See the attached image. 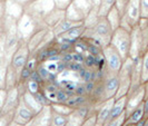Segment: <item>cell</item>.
I'll use <instances>...</instances> for the list:
<instances>
[{"mask_svg":"<svg viewBox=\"0 0 148 126\" xmlns=\"http://www.w3.org/2000/svg\"><path fill=\"white\" fill-rule=\"evenodd\" d=\"M112 31L114 30L111 29L107 18L106 17H99L94 26L85 29L82 37L91 39V40L96 41L97 44L100 45L103 48H105V47L110 45Z\"/></svg>","mask_w":148,"mask_h":126,"instance_id":"1","label":"cell"},{"mask_svg":"<svg viewBox=\"0 0 148 126\" xmlns=\"http://www.w3.org/2000/svg\"><path fill=\"white\" fill-rule=\"evenodd\" d=\"M110 46L118 52L123 59L126 60L129 57L130 50V31L125 29L124 27H119L114 30L110 39Z\"/></svg>","mask_w":148,"mask_h":126,"instance_id":"2","label":"cell"},{"mask_svg":"<svg viewBox=\"0 0 148 126\" xmlns=\"http://www.w3.org/2000/svg\"><path fill=\"white\" fill-rule=\"evenodd\" d=\"M41 28H46L44 25L40 21H38L37 19H35L32 16L27 14L25 11V14L18 19L17 22V30H18V35L21 40L23 41H28L29 39L36 31H38Z\"/></svg>","mask_w":148,"mask_h":126,"instance_id":"3","label":"cell"},{"mask_svg":"<svg viewBox=\"0 0 148 126\" xmlns=\"http://www.w3.org/2000/svg\"><path fill=\"white\" fill-rule=\"evenodd\" d=\"M140 20V0H128L121 17L120 27L130 30Z\"/></svg>","mask_w":148,"mask_h":126,"instance_id":"4","label":"cell"},{"mask_svg":"<svg viewBox=\"0 0 148 126\" xmlns=\"http://www.w3.org/2000/svg\"><path fill=\"white\" fill-rule=\"evenodd\" d=\"M133 64L134 61L130 57H128L123 66L120 68L118 73V79H119V88L117 92V95L115 99H118L120 97L127 96L130 85H132V75H133Z\"/></svg>","mask_w":148,"mask_h":126,"instance_id":"5","label":"cell"},{"mask_svg":"<svg viewBox=\"0 0 148 126\" xmlns=\"http://www.w3.org/2000/svg\"><path fill=\"white\" fill-rule=\"evenodd\" d=\"M55 8L56 5L52 0H35L27 7H25V11L42 23V19Z\"/></svg>","mask_w":148,"mask_h":126,"instance_id":"6","label":"cell"},{"mask_svg":"<svg viewBox=\"0 0 148 126\" xmlns=\"http://www.w3.org/2000/svg\"><path fill=\"white\" fill-rule=\"evenodd\" d=\"M103 55L106 60V66L107 69L110 74H116L118 75L120 68L123 66L125 60L121 58V56L118 54V52L112 47V46H107L105 47L103 50Z\"/></svg>","mask_w":148,"mask_h":126,"instance_id":"7","label":"cell"},{"mask_svg":"<svg viewBox=\"0 0 148 126\" xmlns=\"http://www.w3.org/2000/svg\"><path fill=\"white\" fill-rule=\"evenodd\" d=\"M30 50L28 48V45L26 41L20 40V43L18 45V47L16 48L15 52L12 55V58H11V64L10 66L15 69L16 72L19 74V72L21 70L23 67L26 66L27 61L30 57Z\"/></svg>","mask_w":148,"mask_h":126,"instance_id":"8","label":"cell"},{"mask_svg":"<svg viewBox=\"0 0 148 126\" xmlns=\"http://www.w3.org/2000/svg\"><path fill=\"white\" fill-rule=\"evenodd\" d=\"M126 97H127V103H126V112H125V114H126V116H128L145 99L144 84L140 85V86H138V87L129 89V92H128Z\"/></svg>","mask_w":148,"mask_h":126,"instance_id":"9","label":"cell"},{"mask_svg":"<svg viewBox=\"0 0 148 126\" xmlns=\"http://www.w3.org/2000/svg\"><path fill=\"white\" fill-rule=\"evenodd\" d=\"M144 55L143 52V41H141L140 30L138 25L135 26L130 30V50H129V57L135 59L137 57H140Z\"/></svg>","mask_w":148,"mask_h":126,"instance_id":"10","label":"cell"},{"mask_svg":"<svg viewBox=\"0 0 148 126\" xmlns=\"http://www.w3.org/2000/svg\"><path fill=\"white\" fill-rule=\"evenodd\" d=\"M119 88V79L118 75L109 74L104 81V99H109V98H115L117 95V92Z\"/></svg>","mask_w":148,"mask_h":126,"instance_id":"11","label":"cell"},{"mask_svg":"<svg viewBox=\"0 0 148 126\" xmlns=\"http://www.w3.org/2000/svg\"><path fill=\"white\" fill-rule=\"evenodd\" d=\"M114 103H115V98H109V99H106L103 103H100L95 107V114H96L98 124L105 125L107 123Z\"/></svg>","mask_w":148,"mask_h":126,"instance_id":"12","label":"cell"},{"mask_svg":"<svg viewBox=\"0 0 148 126\" xmlns=\"http://www.w3.org/2000/svg\"><path fill=\"white\" fill-rule=\"evenodd\" d=\"M34 116H35V114L30 111L29 108L23 104V102L20 99L19 105H18V107H17V109L15 112L14 122L17 123V124H19V125L25 126L27 125V124H29L30 122H31V119L34 118Z\"/></svg>","mask_w":148,"mask_h":126,"instance_id":"13","label":"cell"},{"mask_svg":"<svg viewBox=\"0 0 148 126\" xmlns=\"http://www.w3.org/2000/svg\"><path fill=\"white\" fill-rule=\"evenodd\" d=\"M52 117L51 106H45L34 116L29 123L30 126H50Z\"/></svg>","mask_w":148,"mask_h":126,"instance_id":"14","label":"cell"},{"mask_svg":"<svg viewBox=\"0 0 148 126\" xmlns=\"http://www.w3.org/2000/svg\"><path fill=\"white\" fill-rule=\"evenodd\" d=\"M65 17H66V11L56 7L42 19V23L46 28L52 30Z\"/></svg>","mask_w":148,"mask_h":126,"instance_id":"15","label":"cell"},{"mask_svg":"<svg viewBox=\"0 0 148 126\" xmlns=\"http://www.w3.org/2000/svg\"><path fill=\"white\" fill-rule=\"evenodd\" d=\"M85 25H78L74 28H71L70 30L66 31L65 34H62L61 36L57 38V40H64V41H69V43H75L77 39H79L80 37H82L84 32H85Z\"/></svg>","mask_w":148,"mask_h":126,"instance_id":"16","label":"cell"},{"mask_svg":"<svg viewBox=\"0 0 148 126\" xmlns=\"http://www.w3.org/2000/svg\"><path fill=\"white\" fill-rule=\"evenodd\" d=\"M126 103H127V97H120L118 99H115V103L111 107L110 114H109V117H108V122H110L112 119H116L117 117H119L120 115L125 114L126 112Z\"/></svg>","mask_w":148,"mask_h":126,"instance_id":"17","label":"cell"},{"mask_svg":"<svg viewBox=\"0 0 148 126\" xmlns=\"http://www.w3.org/2000/svg\"><path fill=\"white\" fill-rule=\"evenodd\" d=\"M20 99H21L22 102H23V104L26 105L35 115L42 108V106L37 102V99H36V97L34 96V94L29 93L28 90H26L23 94L20 95Z\"/></svg>","mask_w":148,"mask_h":126,"instance_id":"18","label":"cell"},{"mask_svg":"<svg viewBox=\"0 0 148 126\" xmlns=\"http://www.w3.org/2000/svg\"><path fill=\"white\" fill-rule=\"evenodd\" d=\"M84 22H76V21H73V20H69V19H67L66 17L61 20V21L52 29V32H53V35H55V37L58 38L59 36H61L62 34H65L66 31L68 30H70L71 28H74L76 26H78V25H82Z\"/></svg>","mask_w":148,"mask_h":126,"instance_id":"19","label":"cell"},{"mask_svg":"<svg viewBox=\"0 0 148 126\" xmlns=\"http://www.w3.org/2000/svg\"><path fill=\"white\" fill-rule=\"evenodd\" d=\"M65 11H66V18L69 19V20H73V21H76V22H84V20H85V17L86 16L84 15L73 2L67 7V9Z\"/></svg>","mask_w":148,"mask_h":126,"instance_id":"20","label":"cell"},{"mask_svg":"<svg viewBox=\"0 0 148 126\" xmlns=\"http://www.w3.org/2000/svg\"><path fill=\"white\" fill-rule=\"evenodd\" d=\"M89 102V96L87 95H73V96H70L68 99H67V102L65 104L68 106V107H70L71 109H76V108H78V107H80L82 105L87 104Z\"/></svg>","mask_w":148,"mask_h":126,"instance_id":"21","label":"cell"},{"mask_svg":"<svg viewBox=\"0 0 148 126\" xmlns=\"http://www.w3.org/2000/svg\"><path fill=\"white\" fill-rule=\"evenodd\" d=\"M106 18H107V20L109 22V25H110V27L112 30H116L117 28L120 27L121 15H120V12L118 11V9L116 8V6L111 8L110 11L108 12V15L106 16Z\"/></svg>","mask_w":148,"mask_h":126,"instance_id":"22","label":"cell"},{"mask_svg":"<svg viewBox=\"0 0 148 126\" xmlns=\"http://www.w3.org/2000/svg\"><path fill=\"white\" fill-rule=\"evenodd\" d=\"M144 117H145V115H144V106H143V103H141V104L138 105L128 116H126V122L136 124L137 122H139V120H140L141 118H144Z\"/></svg>","mask_w":148,"mask_h":126,"instance_id":"23","label":"cell"},{"mask_svg":"<svg viewBox=\"0 0 148 126\" xmlns=\"http://www.w3.org/2000/svg\"><path fill=\"white\" fill-rule=\"evenodd\" d=\"M116 0H100L98 5V15L99 17H106L112 7H115Z\"/></svg>","mask_w":148,"mask_h":126,"instance_id":"24","label":"cell"},{"mask_svg":"<svg viewBox=\"0 0 148 126\" xmlns=\"http://www.w3.org/2000/svg\"><path fill=\"white\" fill-rule=\"evenodd\" d=\"M99 18V15H98V7H92L91 10L89 11L88 14L85 17V20H84V25L86 28H89L91 26H94L97 22Z\"/></svg>","mask_w":148,"mask_h":126,"instance_id":"25","label":"cell"},{"mask_svg":"<svg viewBox=\"0 0 148 126\" xmlns=\"http://www.w3.org/2000/svg\"><path fill=\"white\" fill-rule=\"evenodd\" d=\"M73 3H74L75 6L78 8L85 16L87 15L89 11L91 10L92 7H97V6H95V5L92 3L91 0H73Z\"/></svg>","mask_w":148,"mask_h":126,"instance_id":"26","label":"cell"},{"mask_svg":"<svg viewBox=\"0 0 148 126\" xmlns=\"http://www.w3.org/2000/svg\"><path fill=\"white\" fill-rule=\"evenodd\" d=\"M51 108L53 112L58 113V114H61V115H65V116H69L74 109H71L70 107H68L66 104H60V103H52Z\"/></svg>","mask_w":148,"mask_h":126,"instance_id":"27","label":"cell"},{"mask_svg":"<svg viewBox=\"0 0 148 126\" xmlns=\"http://www.w3.org/2000/svg\"><path fill=\"white\" fill-rule=\"evenodd\" d=\"M148 81V50L141 56V83Z\"/></svg>","mask_w":148,"mask_h":126,"instance_id":"28","label":"cell"},{"mask_svg":"<svg viewBox=\"0 0 148 126\" xmlns=\"http://www.w3.org/2000/svg\"><path fill=\"white\" fill-rule=\"evenodd\" d=\"M98 59L99 58H97V57L90 55V54H86L82 65L88 69H96V68H98Z\"/></svg>","mask_w":148,"mask_h":126,"instance_id":"29","label":"cell"},{"mask_svg":"<svg viewBox=\"0 0 148 126\" xmlns=\"http://www.w3.org/2000/svg\"><path fill=\"white\" fill-rule=\"evenodd\" d=\"M84 120L85 119L80 117L75 111H73V113L68 116V119H67V123L65 126H82Z\"/></svg>","mask_w":148,"mask_h":126,"instance_id":"30","label":"cell"},{"mask_svg":"<svg viewBox=\"0 0 148 126\" xmlns=\"http://www.w3.org/2000/svg\"><path fill=\"white\" fill-rule=\"evenodd\" d=\"M68 116L58 114L56 112L52 111V117H51V124L50 126H65L67 123Z\"/></svg>","mask_w":148,"mask_h":126,"instance_id":"31","label":"cell"},{"mask_svg":"<svg viewBox=\"0 0 148 126\" xmlns=\"http://www.w3.org/2000/svg\"><path fill=\"white\" fill-rule=\"evenodd\" d=\"M69 94L67 93V90L64 88L59 87L57 93H56V103H60V104H65L67 102V99L69 98Z\"/></svg>","mask_w":148,"mask_h":126,"instance_id":"32","label":"cell"},{"mask_svg":"<svg viewBox=\"0 0 148 126\" xmlns=\"http://www.w3.org/2000/svg\"><path fill=\"white\" fill-rule=\"evenodd\" d=\"M34 96L36 97V99H37V102L39 103V104L41 105L42 107H45V106H49V105H51V103H50V101L47 98V96L45 95V93L42 92V89L41 90H39L38 93H36V94H34Z\"/></svg>","mask_w":148,"mask_h":126,"instance_id":"33","label":"cell"},{"mask_svg":"<svg viewBox=\"0 0 148 126\" xmlns=\"http://www.w3.org/2000/svg\"><path fill=\"white\" fill-rule=\"evenodd\" d=\"M41 85L42 84H39V83L35 82V81H31L29 79L27 84H26V87H27V90L31 93V94H36L39 90H41Z\"/></svg>","mask_w":148,"mask_h":126,"instance_id":"34","label":"cell"},{"mask_svg":"<svg viewBox=\"0 0 148 126\" xmlns=\"http://www.w3.org/2000/svg\"><path fill=\"white\" fill-rule=\"evenodd\" d=\"M78 75L80 77L82 83H88L91 81V70L86 68V67H82V69L78 72Z\"/></svg>","mask_w":148,"mask_h":126,"instance_id":"35","label":"cell"},{"mask_svg":"<svg viewBox=\"0 0 148 126\" xmlns=\"http://www.w3.org/2000/svg\"><path fill=\"white\" fill-rule=\"evenodd\" d=\"M31 70H29L27 67H23L21 70L19 72V82L18 83H26L29 81V78H30V75H31Z\"/></svg>","mask_w":148,"mask_h":126,"instance_id":"36","label":"cell"},{"mask_svg":"<svg viewBox=\"0 0 148 126\" xmlns=\"http://www.w3.org/2000/svg\"><path fill=\"white\" fill-rule=\"evenodd\" d=\"M125 122H126V114H123V115H120L116 119H112L110 122L106 123L104 126H123V124Z\"/></svg>","mask_w":148,"mask_h":126,"instance_id":"37","label":"cell"},{"mask_svg":"<svg viewBox=\"0 0 148 126\" xmlns=\"http://www.w3.org/2000/svg\"><path fill=\"white\" fill-rule=\"evenodd\" d=\"M140 18H148V0H140Z\"/></svg>","mask_w":148,"mask_h":126,"instance_id":"38","label":"cell"},{"mask_svg":"<svg viewBox=\"0 0 148 126\" xmlns=\"http://www.w3.org/2000/svg\"><path fill=\"white\" fill-rule=\"evenodd\" d=\"M97 124V118H96V114L92 113L91 115H89L87 118L84 120L82 126H95Z\"/></svg>","mask_w":148,"mask_h":126,"instance_id":"39","label":"cell"},{"mask_svg":"<svg viewBox=\"0 0 148 126\" xmlns=\"http://www.w3.org/2000/svg\"><path fill=\"white\" fill-rule=\"evenodd\" d=\"M56 5V7L62 9V10H66L67 7L73 2V0H52Z\"/></svg>","mask_w":148,"mask_h":126,"instance_id":"40","label":"cell"},{"mask_svg":"<svg viewBox=\"0 0 148 126\" xmlns=\"http://www.w3.org/2000/svg\"><path fill=\"white\" fill-rule=\"evenodd\" d=\"M82 67H84L82 64H80V63H76V61H71V63L67 64V69L73 70V72H77V73L82 69Z\"/></svg>","mask_w":148,"mask_h":126,"instance_id":"41","label":"cell"},{"mask_svg":"<svg viewBox=\"0 0 148 126\" xmlns=\"http://www.w3.org/2000/svg\"><path fill=\"white\" fill-rule=\"evenodd\" d=\"M128 0H116V8L118 9V11L120 12V15L123 17V14H124V10H125V7H126Z\"/></svg>","mask_w":148,"mask_h":126,"instance_id":"42","label":"cell"},{"mask_svg":"<svg viewBox=\"0 0 148 126\" xmlns=\"http://www.w3.org/2000/svg\"><path fill=\"white\" fill-rule=\"evenodd\" d=\"M75 94L76 95H87L86 94V87H85V83H79L76 88H75Z\"/></svg>","mask_w":148,"mask_h":126,"instance_id":"43","label":"cell"},{"mask_svg":"<svg viewBox=\"0 0 148 126\" xmlns=\"http://www.w3.org/2000/svg\"><path fill=\"white\" fill-rule=\"evenodd\" d=\"M95 85H96V83L92 82V81H90V82H88V83H85L87 96H90V95L92 94V92H94V89H95Z\"/></svg>","mask_w":148,"mask_h":126,"instance_id":"44","label":"cell"},{"mask_svg":"<svg viewBox=\"0 0 148 126\" xmlns=\"http://www.w3.org/2000/svg\"><path fill=\"white\" fill-rule=\"evenodd\" d=\"M29 79H31V81H35V82L39 83V84H42L44 83V81H42V78L40 77V75L38 74L37 70H34L32 73H31V75H30V78Z\"/></svg>","mask_w":148,"mask_h":126,"instance_id":"45","label":"cell"},{"mask_svg":"<svg viewBox=\"0 0 148 126\" xmlns=\"http://www.w3.org/2000/svg\"><path fill=\"white\" fill-rule=\"evenodd\" d=\"M84 59H85V55L79 54V52H73V61L82 64V63H84Z\"/></svg>","mask_w":148,"mask_h":126,"instance_id":"46","label":"cell"},{"mask_svg":"<svg viewBox=\"0 0 148 126\" xmlns=\"http://www.w3.org/2000/svg\"><path fill=\"white\" fill-rule=\"evenodd\" d=\"M143 106H144V115H145V117H148V96L145 97V99L143 102Z\"/></svg>","mask_w":148,"mask_h":126,"instance_id":"47","label":"cell"},{"mask_svg":"<svg viewBox=\"0 0 148 126\" xmlns=\"http://www.w3.org/2000/svg\"><path fill=\"white\" fill-rule=\"evenodd\" d=\"M145 122H146V117H144V118H141L139 122H137L135 126H145Z\"/></svg>","mask_w":148,"mask_h":126,"instance_id":"48","label":"cell"},{"mask_svg":"<svg viewBox=\"0 0 148 126\" xmlns=\"http://www.w3.org/2000/svg\"><path fill=\"white\" fill-rule=\"evenodd\" d=\"M144 88H145V97L148 96V81L144 84Z\"/></svg>","mask_w":148,"mask_h":126,"instance_id":"49","label":"cell"},{"mask_svg":"<svg viewBox=\"0 0 148 126\" xmlns=\"http://www.w3.org/2000/svg\"><path fill=\"white\" fill-rule=\"evenodd\" d=\"M123 126H135V124H133V123H128V122H125V123L123 124Z\"/></svg>","mask_w":148,"mask_h":126,"instance_id":"50","label":"cell"},{"mask_svg":"<svg viewBox=\"0 0 148 126\" xmlns=\"http://www.w3.org/2000/svg\"><path fill=\"white\" fill-rule=\"evenodd\" d=\"M92 1V3L95 5V6H97L98 7V5H99V2H100V0H91Z\"/></svg>","mask_w":148,"mask_h":126,"instance_id":"51","label":"cell"},{"mask_svg":"<svg viewBox=\"0 0 148 126\" xmlns=\"http://www.w3.org/2000/svg\"><path fill=\"white\" fill-rule=\"evenodd\" d=\"M2 81H3V77H2V74L0 73V84L2 83Z\"/></svg>","mask_w":148,"mask_h":126,"instance_id":"52","label":"cell"},{"mask_svg":"<svg viewBox=\"0 0 148 126\" xmlns=\"http://www.w3.org/2000/svg\"><path fill=\"white\" fill-rule=\"evenodd\" d=\"M145 126H148V117H146V122H145Z\"/></svg>","mask_w":148,"mask_h":126,"instance_id":"53","label":"cell"},{"mask_svg":"<svg viewBox=\"0 0 148 126\" xmlns=\"http://www.w3.org/2000/svg\"><path fill=\"white\" fill-rule=\"evenodd\" d=\"M95 126H104V125H101V124H98V123H97V124Z\"/></svg>","mask_w":148,"mask_h":126,"instance_id":"54","label":"cell"}]
</instances>
